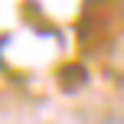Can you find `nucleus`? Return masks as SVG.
I'll use <instances>...</instances> for the list:
<instances>
[{
	"label": "nucleus",
	"mask_w": 124,
	"mask_h": 124,
	"mask_svg": "<svg viewBox=\"0 0 124 124\" xmlns=\"http://www.w3.org/2000/svg\"><path fill=\"white\" fill-rule=\"evenodd\" d=\"M98 124H124V114H108V118H101Z\"/></svg>",
	"instance_id": "1"
},
{
	"label": "nucleus",
	"mask_w": 124,
	"mask_h": 124,
	"mask_svg": "<svg viewBox=\"0 0 124 124\" xmlns=\"http://www.w3.org/2000/svg\"><path fill=\"white\" fill-rule=\"evenodd\" d=\"M121 16H124V0H121Z\"/></svg>",
	"instance_id": "2"
}]
</instances>
